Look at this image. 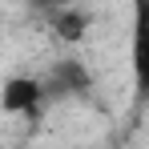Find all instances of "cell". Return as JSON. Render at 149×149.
Returning <instances> with one entry per match:
<instances>
[{"label":"cell","mask_w":149,"mask_h":149,"mask_svg":"<svg viewBox=\"0 0 149 149\" xmlns=\"http://www.w3.org/2000/svg\"><path fill=\"white\" fill-rule=\"evenodd\" d=\"M45 97H49L45 77H8L4 93H0V109L8 117H32V113H40Z\"/></svg>","instance_id":"7a4b0ae2"},{"label":"cell","mask_w":149,"mask_h":149,"mask_svg":"<svg viewBox=\"0 0 149 149\" xmlns=\"http://www.w3.org/2000/svg\"><path fill=\"white\" fill-rule=\"evenodd\" d=\"M129 77L133 113L149 105V0H129Z\"/></svg>","instance_id":"6da1fadb"},{"label":"cell","mask_w":149,"mask_h":149,"mask_svg":"<svg viewBox=\"0 0 149 149\" xmlns=\"http://www.w3.org/2000/svg\"><path fill=\"white\" fill-rule=\"evenodd\" d=\"M28 4H32V8H40V12L49 16V12H56V8H69V4H77V0H28Z\"/></svg>","instance_id":"5b68a950"},{"label":"cell","mask_w":149,"mask_h":149,"mask_svg":"<svg viewBox=\"0 0 149 149\" xmlns=\"http://www.w3.org/2000/svg\"><path fill=\"white\" fill-rule=\"evenodd\" d=\"M49 28H52V36L61 45H81L89 36V12H81L77 4L56 8V12H49Z\"/></svg>","instance_id":"277c9868"},{"label":"cell","mask_w":149,"mask_h":149,"mask_svg":"<svg viewBox=\"0 0 149 149\" xmlns=\"http://www.w3.org/2000/svg\"><path fill=\"white\" fill-rule=\"evenodd\" d=\"M45 89H49V97L52 93H85V89H89V69H85L77 56H65V61H56L49 69Z\"/></svg>","instance_id":"3957f363"}]
</instances>
